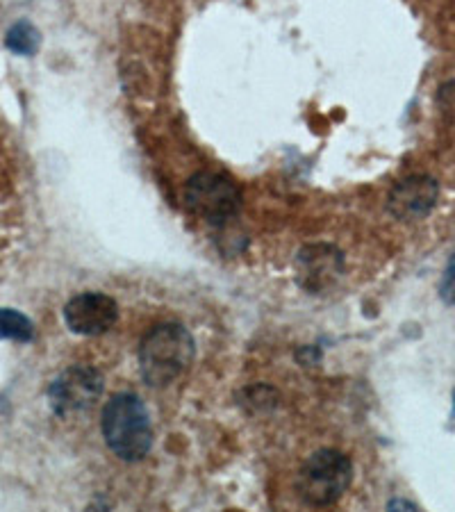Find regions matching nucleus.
I'll return each mask as SVG.
<instances>
[{"label":"nucleus","instance_id":"obj_4","mask_svg":"<svg viewBox=\"0 0 455 512\" xmlns=\"http://www.w3.org/2000/svg\"><path fill=\"white\" fill-rule=\"evenodd\" d=\"M185 208L210 224H223L242 208V192L233 178L217 171H201L187 180Z\"/></svg>","mask_w":455,"mask_h":512},{"label":"nucleus","instance_id":"obj_1","mask_svg":"<svg viewBox=\"0 0 455 512\" xmlns=\"http://www.w3.org/2000/svg\"><path fill=\"white\" fill-rule=\"evenodd\" d=\"M196 344L180 324H160L148 330L139 346V371L151 387H167L194 362Z\"/></svg>","mask_w":455,"mask_h":512},{"label":"nucleus","instance_id":"obj_2","mask_svg":"<svg viewBox=\"0 0 455 512\" xmlns=\"http://www.w3.org/2000/svg\"><path fill=\"white\" fill-rule=\"evenodd\" d=\"M103 437L121 460L137 462L153 447V426L142 399L135 394H114L103 408Z\"/></svg>","mask_w":455,"mask_h":512},{"label":"nucleus","instance_id":"obj_11","mask_svg":"<svg viewBox=\"0 0 455 512\" xmlns=\"http://www.w3.org/2000/svg\"><path fill=\"white\" fill-rule=\"evenodd\" d=\"M440 292H442V299L446 303H453L455 305V255L451 258L449 267H446V274L442 278Z\"/></svg>","mask_w":455,"mask_h":512},{"label":"nucleus","instance_id":"obj_7","mask_svg":"<svg viewBox=\"0 0 455 512\" xmlns=\"http://www.w3.org/2000/svg\"><path fill=\"white\" fill-rule=\"evenodd\" d=\"M440 189L437 183L428 176H410L401 180L390 194V210L394 217L403 221L424 219L426 214L435 208Z\"/></svg>","mask_w":455,"mask_h":512},{"label":"nucleus","instance_id":"obj_9","mask_svg":"<svg viewBox=\"0 0 455 512\" xmlns=\"http://www.w3.org/2000/svg\"><path fill=\"white\" fill-rule=\"evenodd\" d=\"M35 337V324L19 310L0 308V340L32 342Z\"/></svg>","mask_w":455,"mask_h":512},{"label":"nucleus","instance_id":"obj_6","mask_svg":"<svg viewBox=\"0 0 455 512\" xmlns=\"http://www.w3.org/2000/svg\"><path fill=\"white\" fill-rule=\"evenodd\" d=\"M119 319V305L101 292H82L64 305V321L76 335H103Z\"/></svg>","mask_w":455,"mask_h":512},{"label":"nucleus","instance_id":"obj_3","mask_svg":"<svg viewBox=\"0 0 455 512\" xmlns=\"http://www.w3.org/2000/svg\"><path fill=\"white\" fill-rule=\"evenodd\" d=\"M353 481L349 456L335 449H321L305 460L296 476V494L312 508H328L344 497Z\"/></svg>","mask_w":455,"mask_h":512},{"label":"nucleus","instance_id":"obj_10","mask_svg":"<svg viewBox=\"0 0 455 512\" xmlns=\"http://www.w3.org/2000/svg\"><path fill=\"white\" fill-rule=\"evenodd\" d=\"M39 44H41V35L30 21L14 23L5 35V46L10 48L12 53L23 55V57L35 55L39 51Z\"/></svg>","mask_w":455,"mask_h":512},{"label":"nucleus","instance_id":"obj_5","mask_svg":"<svg viewBox=\"0 0 455 512\" xmlns=\"http://www.w3.org/2000/svg\"><path fill=\"white\" fill-rule=\"evenodd\" d=\"M103 374L94 367L73 365L48 387V403L57 417H71L96 406L103 394Z\"/></svg>","mask_w":455,"mask_h":512},{"label":"nucleus","instance_id":"obj_8","mask_svg":"<svg viewBox=\"0 0 455 512\" xmlns=\"http://www.w3.org/2000/svg\"><path fill=\"white\" fill-rule=\"evenodd\" d=\"M342 274V255L333 246H308L299 255V280L310 292H319Z\"/></svg>","mask_w":455,"mask_h":512}]
</instances>
